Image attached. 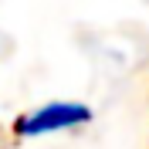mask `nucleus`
I'll return each mask as SVG.
<instances>
[{
	"label": "nucleus",
	"instance_id": "1",
	"mask_svg": "<svg viewBox=\"0 0 149 149\" xmlns=\"http://www.w3.org/2000/svg\"><path fill=\"white\" fill-rule=\"evenodd\" d=\"M95 109L85 102H41L34 109H24L20 115H14L10 122V136L14 139H41V136H58V132H74L92 125Z\"/></svg>",
	"mask_w": 149,
	"mask_h": 149
}]
</instances>
